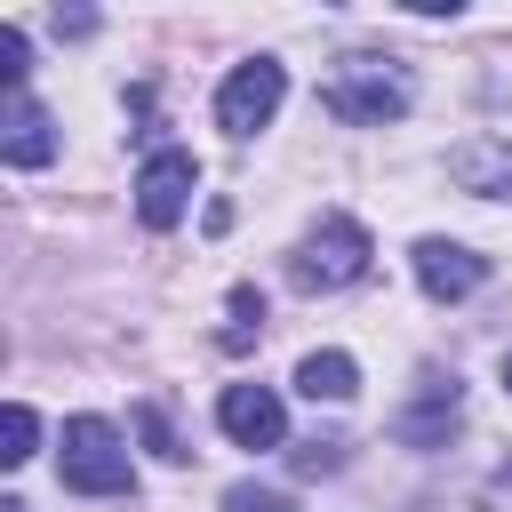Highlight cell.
<instances>
[{
  "instance_id": "cell-2",
  "label": "cell",
  "mask_w": 512,
  "mask_h": 512,
  "mask_svg": "<svg viewBox=\"0 0 512 512\" xmlns=\"http://www.w3.org/2000/svg\"><path fill=\"white\" fill-rule=\"evenodd\" d=\"M368 256H376L368 224H352V216H320V224L296 240L288 280H296V288H352V280H368Z\"/></svg>"
},
{
  "instance_id": "cell-1",
  "label": "cell",
  "mask_w": 512,
  "mask_h": 512,
  "mask_svg": "<svg viewBox=\"0 0 512 512\" xmlns=\"http://www.w3.org/2000/svg\"><path fill=\"white\" fill-rule=\"evenodd\" d=\"M320 104L352 128H384V120L408 112V72L392 56H336L328 80H320Z\"/></svg>"
},
{
  "instance_id": "cell-7",
  "label": "cell",
  "mask_w": 512,
  "mask_h": 512,
  "mask_svg": "<svg viewBox=\"0 0 512 512\" xmlns=\"http://www.w3.org/2000/svg\"><path fill=\"white\" fill-rule=\"evenodd\" d=\"M216 424H224L240 448H280V440H288V408H280V392H264V384H224Z\"/></svg>"
},
{
  "instance_id": "cell-8",
  "label": "cell",
  "mask_w": 512,
  "mask_h": 512,
  "mask_svg": "<svg viewBox=\"0 0 512 512\" xmlns=\"http://www.w3.org/2000/svg\"><path fill=\"white\" fill-rule=\"evenodd\" d=\"M488 280V256H472V248H456V240H416V288L432 296V304H456V296H472Z\"/></svg>"
},
{
  "instance_id": "cell-4",
  "label": "cell",
  "mask_w": 512,
  "mask_h": 512,
  "mask_svg": "<svg viewBox=\"0 0 512 512\" xmlns=\"http://www.w3.org/2000/svg\"><path fill=\"white\" fill-rule=\"evenodd\" d=\"M280 96H288V72H280L272 56L232 64V80L216 88V128H224V136H256V128H272Z\"/></svg>"
},
{
  "instance_id": "cell-18",
  "label": "cell",
  "mask_w": 512,
  "mask_h": 512,
  "mask_svg": "<svg viewBox=\"0 0 512 512\" xmlns=\"http://www.w3.org/2000/svg\"><path fill=\"white\" fill-rule=\"evenodd\" d=\"M504 480H512V472H504Z\"/></svg>"
},
{
  "instance_id": "cell-10",
  "label": "cell",
  "mask_w": 512,
  "mask_h": 512,
  "mask_svg": "<svg viewBox=\"0 0 512 512\" xmlns=\"http://www.w3.org/2000/svg\"><path fill=\"white\" fill-rule=\"evenodd\" d=\"M0 152H8V168H48V160H56V120H48V104L8 96V136H0Z\"/></svg>"
},
{
  "instance_id": "cell-11",
  "label": "cell",
  "mask_w": 512,
  "mask_h": 512,
  "mask_svg": "<svg viewBox=\"0 0 512 512\" xmlns=\"http://www.w3.org/2000/svg\"><path fill=\"white\" fill-rule=\"evenodd\" d=\"M296 392H304V400H352V392H360L352 352H304V360H296Z\"/></svg>"
},
{
  "instance_id": "cell-3",
  "label": "cell",
  "mask_w": 512,
  "mask_h": 512,
  "mask_svg": "<svg viewBox=\"0 0 512 512\" xmlns=\"http://www.w3.org/2000/svg\"><path fill=\"white\" fill-rule=\"evenodd\" d=\"M64 488H80V496H128L136 488L128 440L104 416H72L64 424Z\"/></svg>"
},
{
  "instance_id": "cell-14",
  "label": "cell",
  "mask_w": 512,
  "mask_h": 512,
  "mask_svg": "<svg viewBox=\"0 0 512 512\" xmlns=\"http://www.w3.org/2000/svg\"><path fill=\"white\" fill-rule=\"evenodd\" d=\"M256 328H264V296H256V288H232V328H224V344L240 352V344H256Z\"/></svg>"
},
{
  "instance_id": "cell-17",
  "label": "cell",
  "mask_w": 512,
  "mask_h": 512,
  "mask_svg": "<svg viewBox=\"0 0 512 512\" xmlns=\"http://www.w3.org/2000/svg\"><path fill=\"white\" fill-rule=\"evenodd\" d=\"M504 392H512V352H504Z\"/></svg>"
},
{
  "instance_id": "cell-9",
  "label": "cell",
  "mask_w": 512,
  "mask_h": 512,
  "mask_svg": "<svg viewBox=\"0 0 512 512\" xmlns=\"http://www.w3.org/2000/svg\"><path fill=\"white\" fill-rule=\"evenodd\" d=\"M448 176L480 200H512V136H472L448 152Z\"/></svg>"
},
{
  "instance_id": "cell-12",
  "label": "cell",
  "mask_w": 512,
  "mask_h": 512,
  "mask_svg": "<svg viewBox=\"0 0 512 512\" xmlns=\"http://www.w3.org/2000/svg\"><path fill=\"white\" fill-rule=\"evenodd\" d=\"M0 440H8V448H0V464H24V456H32V440H40V416H32L24 400H8V424H0Z\"/></svg>"
},
{
  "instance_id": "cell-5",
  "label": "cell",
  "mask_w": 512,
  "mask_h": 512,
  "mask_svg": "<svg viewBox=\"0 0 512 512\" xmlns=\"http://www.w3.org/2000/svg\"><path fill=\"white\" fill-rule=\"evenodd\" d=\"M456 416H464V384H456L448 368H424L416 392H408V408L392 416V440H408V448H448Z\"/></svg>"
},
{
  "instance_id": "cell-16",
  "label": "cell",
  "mask_w": 512,
  "mask_h": 512,
  "mask_svg": "<svg viewBox=\"0 0 512 512\" xmlns=\"http://www.w3.org/2000/svg\"><path fill=\"white\" fill-rule=\"evenodd\" d=\"M344 464V440H304L296 448V472H336Z\"/></svg>"
},
{
  "instance_id": "cell-6",
  "label": "cell",
  "mask_w": 512,
  "mask_h": 512,
  "mask_svg": "<svg viewBox=\"0 0 512 512\" xmlns=\"http://www.w3.org/2000/svg\"><path fill=\"white\" fill-rule=\"evenodd\" d=\"M192 184H200V160L192 152H152L144 168H136V216L152 224V232H168V224H184V208H192Z\"/></svg>"
},
{
  "instance_id": "cell-13",
  "label": "cell",
  "mask_w": 512,
  "mask_h": 512,
  "mask_svg": "<svg viewBox=\"0 0 512 512\" xmlns=\"http://www.w3.org/2000/svg\"><path fill=\"white\" fill-rule=\"evenodd\" d=\"M136 432H144V440H152V456H168V464H184V456H192V448L168 432V408H160V400H144V408H136Z\"/></svg>"
},
{
  "instance_id": "cell-15",
  "label": "cell",
  "mask_w": 512,
  "mask_h": 512,
  "mask_svg": "<svg viewBox=\"0 0 512 512\" xmlns=\"http://www.w3.org/2000/svg\"><path fill=\"white\" fill-rule=\"evenodd\" d=\"M224 512H296L280 488H256V480H240V488H224Z\"/></svg>"
}]
</instances>
